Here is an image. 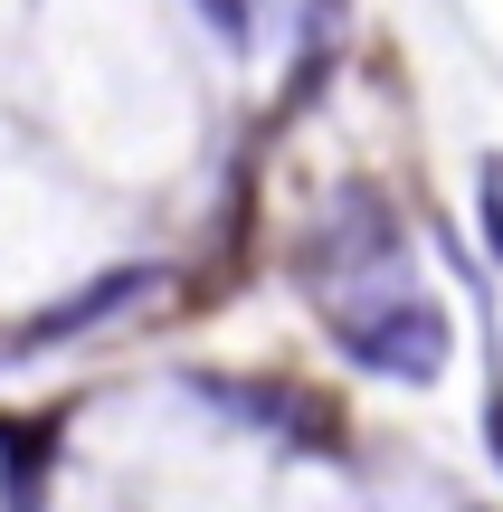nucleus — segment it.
Listing matches in <instances>:
<instances>
[{
  "label": "nucleus",
  "instance_id": "1",
  "mask_svg": "<svg viewBox=\"0 0 503 512\" xmlns=\"http://www.w3.org/2000/svg\"><path fill=\"white\" fill-rule=\"evenodd\" d=\"M323 332H333V351L352 370L409 380V389H428L437 370H447V351H456L447 304L418 294V285H399V275H380V285H361V294H333V304H323Z\"/></svg>",
  "mask_w": 503,
  "mask_h": 512
},
{
  "label": "nucleus",
  "instance_id": "2",
  "mask_svg": "<svg viewBox=\"0 0 503 512\" xmlns=\"http://www.w3.org/2000/svg\"><path fill=\"white\" fill-rule=\"evenodd\" d=\"M399 247H409V228H399V200L390 190H371V181H352L333 209H323L314 228H304V294H333V285H380V275L399 266Z\"/></svg>",
  "mask_w": 503,
  "mask_h": 512
},
{
  "label": "nucleus",
  "instance_id": "3",
  "mask_svg": "<svg viewBox=\"0 0 503 512\" xmlns=\"http://www.w3.org/2000/svg\"><path fill=\"white\" fill-rule=\"evenodd\" d=\"M190 399H209V408H228L238 427H257V437H285V446H333L342 437V418L314 399L304 380H276V370H190Z\"/></svg>",
  "mask_w": 503,
  "mask_h": 512
},
{
  "label": "nucleus",
  "instance_id": "4",
  "mask_svg": "<svg viewBox=\"0 0 503 512\" xmlns=\"http://www.w3.org/2000/svg\"><path fill=\"white\" fill-rule=\"evenodd\" d=\"M152 294H162V266H105V275H86L76 294H57V304H38L29 323L0 332V361L57 351V342H76V332H105V323H124L133 304H152Z\"/></svg>",
  "mask_w": 503,
  "mask_h": 512
},
{
  "label": "nucleus",
  "instance_id": "5",
  "mask_svg": "<svg viewBox=\"0 0 503 512\" xmlns=\"http://www.w3.org/2000/svg\"><path fill=\"white\" fill-rule=\"evenodd\" d=\"M475 190H485V247L503 256V152H485V171H475Z\"/></svg>",
  "mask_w": 503,
  "mask_h": 512
},
{
  "label": "nucleus",
  "instance_id": "6",
  "mask_svg": "<svg viewBox=\"0 0 503 512\" xmlns=\"http://www.w3.org/2000/svg\"><path fill=\"white\" fill-rule=\"evenodd\" d=\"M200 10H209V29H219L228 48H247V0H200Z\"/></svg>",
  "mask_w": 503,
  "mask_h": 512
},
{
  "label": "nucleus",
  "instance_id": "7",
  "mask_svg": "<svg viewBox=\"0 0 503 512\" xmlns=\"http://www.w3.org/2000/svg\"><path fill=\"white\" fill-rule=\"evenodd\" d=\"M485 446H494V465H503V380L485 389Z\"/></svg>",
  "mask_w": 503,
  "mask_h": 512
}]
</instances>
